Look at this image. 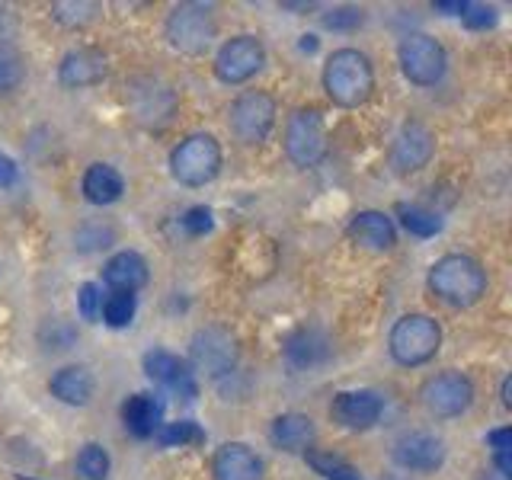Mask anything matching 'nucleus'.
<instances>
[{"mask_svg":"<svg viewBox=\"0 0 512 480\" xmlns=\"http://www.w3.org/2000/svg\"><path fill=\"white\" fill-rule=\"evenodd\" d=\"M429 288L432 295L445 304H455V308H471L487 292V272L480 269L477 260L471 256H442L439 263H432L429 269Z\"/></svg>","mask_w":512,"mask_h":480,"instance_id":"f257e3e1","label":"nucleus"},{"mask_svg":"<svg viewBox=\"0 0 512 480\" xmlns=\"http://www.w3.org/2000/svg\"><path fill=\"white\" fill-rule=\"evenodd\" d=\"M324 90L336 106H362L375 90V71L372 61H368L356 48H340L327 58L324 68Z\"/></svg>","mask_w":512,"mask_h":480,"instance_id":"f03ea898","label":"nucleus"},{"mask_svg":"<svg viewBox=\"0 0 512 480\" xmlns=\"http://www.w3.org/2000/svg\"><path fill=\"white\" fill-rule=\"evenodd\" d=\"M442 330L426 314H407L400 317L391 330V356L400 365H423L439 352Z\"/></svg>","mask_w":512,"mask_h":480,"instance_id":"7ed1b4c3","label":"nucleus"},{"mask_svg":"<svg viewBox=\"0 0 512 480\" xmlns=\"http://www.w3.org/2000/svg\"><path fill=\"white\" fill-rule=\"evenodd\" d=\"M170 170L183 186H205L221 170V148L212 135H189L170 154Z\"/></svg>","mask_w":512,"mask_h":480,"instance_id":"20e7f679","label":"nucleus"},{"mask_svg":"<svg viewBox=\"0 0 512 480\" xmlns=\"http://www.w3.org/2000/svg\"><path fill=\"white\" fill-rule=\"evenodd\" d=\"M400 71L416 87H432L439 84L445 77L448 68V58H445V48L426 36V32H413L404 42H400Z\"/></svg>","mask_w":512,"mask_h":480,"instance_id":"39448f33","label":"nucleus"},{"mask_svg":"<svg viewBox=\"0 0 512 480\" xmlns=\"http://www.w3.org/2000/svg\"><path fill=\"white\" fill-rule=\"evenodd\" d=\"M167 39L176 52L202 55L215 39V16L202 4H180L167 16Z\"/></svg>","mask_w":512,"mask_h":480,"instance_id":"423d86ee","label":"nucleus"},{"mask_svg":"<svg viewBox=\"0 0 512 480\" xmlns=\"http://www.w3.org/2000/svg\"><path fill=\"white\" fill-rule=\"evenodd\" d=\"M228 122H231V132L237 135V141L263 144L272 132V125H276V103H272L269 93L247 90L231 103Z\"/></svg>","mask_w":512,"mask_h":480,"instance_id":"0eeeda50","label":"nucleus"},{"mask_svg":"<svg viewBox=\"0 0 512 480\" xmlns=\"http://www.w3.org/2000/svg\"><path fill=\"white\" fill-rule=\"evenodd\" d=\"M285 151L298 167H317L327 154V128L317 109H298L285 128Z\"/></svg>","mask_w":512,"mask_h":480,"instance_id":"6e6552de","label":"nucleus"},{"mask_svg":"<svg viewBox=\"0 0 512 480\" xmlns=\"http://www.w3.org/2000/svg\"><path fill=\"white\" fill-rule=\"evenodd\" d=\"M192 365L205 372L208 378H224L234 372L237 365V340L221 327H205L192 336L189 343Z\"/></svg>","mask_w":512,"mask_h":480,"instance_id":"1a4fd4ad","label":"nucleus"},{"mask_svg":"<svg viewBox=\"0 0 512 480\" xmlns=\"http://www.w3.org/2000/svg\"><path fill=\"white\" fill-rule=\"evenodd\" d=\"M420 397H423V404L432 416L452 420V416H461L474 404V384L461 372H442V375L429 378L423 384Z\"/></svg>","mask_w":512,"mask_h":480,"instance_id":"9d476101","label":"nucleus"},{"mask_svg":"<svg viewBox=\"0 0 512 480\" xmlns=\"http://www.w3.org/2000/svg\"><path fill=\"white\" fill-rule=\"evenodd\" d=\"M266 64V48L256 36H234L221 45L215 58V74L224 84H244Z\"/></svg>","mask_w":512,"mask_h":480,"instance_id":"9b49d317","label":"nucleus"},{"mask_svg":"<svg viewBox=\"0 0 512 480\" xmlns=\"http://www.w3.org/2000/svg\"><path fill=\"white\" fill-rule=\"evenodd\" d=\"M128 103H132V112L135 119L151 125V128H160L167 125L173 109H176V100L170 87L157 84L151 77H141V80H132V87H128Z\"/></svg>","mask_w":512,"mask_h":480,"instance_id":"f8f14e48","label":"nucleus"},{"mask_svg":"<svg viewBox=\"0 0 512 480\" xmlns=\"http://www.w3.org/2000/svg\"><path fill=\"white\" fill-rule=\"evenodd\" d=\"M381 410H384L381 394L359 388V391L336 394L333 407H330V416L340 426H346V429H372L381 420Z\"/></svg>","mask_w":512,"mask_h":480,"instance_id":"ddd939ff","label":"nucleus"},{"mask_svg":"<svg viewBox=\"0 0 512 480\" xmlns=\"http://www.w3.org/2000/svg\"><path fill=\"white\" fill-rule=\"evenodd\" d=\"M394 461L404 471H436L445 461V442L432 432H410L394 445Z\"/></svg>","mask_w":512,"mask_h":480,"instance_id":"4468645a","label":"nucleus"},{"mask_svg":"<svg viewBox=\"0 0 512 480\" xmlns=\"http://www.w3.org/2000/svg\"><path fill=\"white\" fill-rule=\"evenodd\" d=\"M432 148H436V141H432V132L420 122H407L400 128V135L394 141V154H391V164L397 173H416L429 164L432 157Z\"/></svg>","mask_w":512,"mask_h":480,"instance_id":"2eb2a0df","label":"nucleus"},{"mask_svg":"<svg viewBox=\"0 0 512 480\" xmlns=\"http://www.w3.org/2000/svg\"><path fill=\"white\" fill-rule=\"evenodd\" d=\"M144 372H148L151 381L164 384V388L176 391L180 397H196V391H199L189 365L167 349H151L148 356H144Z\"/></svg>","mask_w":512,"mask_h":480,"instance_id":"dca6fc26","label":"nucleus"},{"mask_svg":"<svg viewBox=\"0 0 512 480\" xmlns=\"http://www.w3.org/2000/svg\"><path fill=\"white\" fill-rule=\"evenodd\" d=\"M212 471H215V480H260L263 461L250 452V445L228 442L215 452Z\"/></svg>","mask_w":512,"mask_h":480,"instance_id":"f3484780","label":"nucleus"},{"mask_svg":"<svg viewBox=\"0 0 512 480\" xmlns=\"http://www.w3.org/2000/svg\"><path fill=\"white\" fill-rule=\"evenodd\" d=\"M58 77L64 87H74V90L93 87L106 77V58L100 52H93V48H74V52L61 58Z\"/></svg>","mask_w":512,"mask_h":480,"instance_id":"a211bd4d","label":"nucleus"},{"mask_svg":"<svg viewBox=\"0 0 512 480\" xmlns=\"http://www.w3.org/2000/svg\"><path fill=\"white\" fill-rule=\"evenodd\" d=\"M122 423L135 439H151L164 426V404L154 394H132L122 404Z\"/></svg>","mask_w":512,"mask_h":480,"instance_id":"6ab92c4d","label":"nucleus"},{"mask_svg":"<svg viewBox=\"0 0 512 480\" xmlns=\"http://www.w3.org/2000/svg\"><path fill=\"white\" fill-rule=\"evenodd\" d=\"M103 282L112 292H138V288L148 282V263L141 260L135 250H122L103 266Z\"/></svg>","mask_w":512,"mask_h":480,"instance_id":"aec40b11","label":"nucleus"},{"mask_svg":"<svg viewBox=\"0 0 512 480\" xmlns=\"http://www.w3.org/2000/svg\"><path fill=\"white\" fill-rule=\"evenodd\" d=\"M285 359L292 368H314L330 359V343L320 330L301 327L285 340Z\"/></svg>","mask_w":512,"mask_h":480,"instance_id":"412c9836","label":"nucleus"},{"mask_svg":"<svg viewBox=\"0 0 512 480\" xmlns=\"http://www.w3.org/2000/svg\"><path fill=\"white\" fill-rule=\"evenodd\" d=\"M48 391L68 407H87L93 397V375L84 365H64L61 372H55L52 381H48Z\"/></svg>","mask_w":512,"mask_h":480,"instance_id":"4be33fe9","label":"nucleus"},{"mask_svg":"<svg viewBox=\"0 0 512 480\" xmlns=\"http://www.w3.org/2000/svg\"><path fill=\"white\" fill-rule=\"evenodd\" d=\"M314 420L304 413H282L272 420L269 436L276 442L282 452H308L314 442Z\"/></svg>","mask_w":512,"mask_h":480,"instance_id":"5701e85b","label":"nucleus"},{"mask_svg":"<svg viewBox=\"0 0 512 480\" xmlns=\"http://www.w3.org/2000/svg\"><path fill=\"white\" fill-rule=\"evenodd\" d=\"M349 234L368 250H391L397 244V231L384 212H359L349 224Z\"/></svg>","mask_w":512,"mask_h":480,"instance_id":"b1692460","label":"nucleus"},{"mask_svg":"<svg viewBox=\"0 0 512 480\" xmlns=\"http://www.w3.org/2000/svg\"><path fill=\"white\" fill-rule=\"evenodd\" d=\"M125 192V180L116 167L109 164H93L87 173H84V196L87 202L93 205H112L119 202Z\"/></svg>","mask_w":512,"mask_h":480,"instance_id":"393cba45","label":"nucleus"},{"mask_svg":"<svg viewBox=\"0 0 512 480\" xmlns=\"http://www.w3.org/2000/svg\"><path fill=\"white\" fill-rule=\"evenodd\" d=\"M304 458H308L311 468L320 477H327V480H365L359 474V468H352L346 458L333 455V452H317V448H308V452H304Z\"/></svg>","mask_w":512,"mask_h":480,"instance_id":"a878e982","label":"nucleus"},{"mask_svg":"<svg viewBox=\"0 0 512 480\" xmlns=\"http://www.w3.org/2000/svg\"><path fill=\"white\" fill-rule=\"evenodd\" d=\"M74 468H77V477L80 480H106L109 477V455H106V448L103 445H84L80 448V455L74 461Z\"/></svg>","mask_w":512,"mask_h":480,"instance_id":"bb28decb","label":"nucleus"},{"mask_svg":"<svg viewBox=\"0 0 512 480\" xmlns=\"http://www.w3.org/2000/svg\"><path fill=\"white\" fill-rule=\"evenodd\" d=\"M397 215L404 221V228L416 237H432L442 231V221L420 205H397Z\"/></svg>","mask_w":512,"mask_h":480,"instance_id":"cd10ccee","label":"nucleus"},{"mask_svg":"<svg viewBox=\"0 0 512 480\" xmlns=\"http://www.w3.org/2000/svg\"><path fill=\"white\" fill-rule=\"evenodd\" d=\"M103 320L109 327H128L132 324V317H135V295L132 292H112L106 295L103 301V308H100Z\"/></svg>","mask_w":512,"mask_h":480,"instance_id":"c85d7f7f","label":"nucleus"},{"mask_svg":"<svg viewBox=\"0 0 512 480\" xmlns=\"http://www.w3.org/2000/svg\"><path fill=\"white\" fill-rule=\"evenodd\" d=\"M157 442L167 445V448H176V445H199L205 442V432L192 423V420H180V423H167L157 429Z\"/></svg>","mask_w":512,"mask_h":480,"instance_id":"c756f323","label":"nucleus"},{"mask_svg":"<svg viewBox=\"0 0 512 480\" xmlns=\"http://www.w3.org/2000/svg\"><path fill=\"white\" fill-rule=\"evenodd\" d=\"M23 84V61L13 48L0 45V93H13Z\"/></svg>","mask_w":512,"mask_h":480,"instance_id":"7c9ffc66","label":"nucleus"},{"mask_svg":"<svg viewBox=\"0 0 512 480\" xmlns=\"http://www.w3.org/2000/svg\"><path fill=\"white\" fill-rule=\"evenodd\" d=\"M490 445H493V455H496V468H500V477L506 480L512 474V458H509V448H512V432L509 429H496L490 432Z\"/></svg>","mask_w":512,"mask_h":480,"instance_id":"2f4dec72","label":"nucleus"},{"mask_svg":"<svg viewBox=\"0 0 512 480\" xmlns=\"http://www.w3.org/2000/svg\"><path fill=\"white\" fill-rule=\"evenodd\" d=\"M93 10H96L93 4H55L52 16L64 26H84L93 20Z\"/></svg>","mask_w":512,"mask_h":480,"instance_id":"473e14b6","label":"nucleus"},{"mask_svg":"<svg viewBox=\"0 0 512 480\" xmlns=\"http://www.w3.org/2000/svg\"><path fill=\"white\" fill-rule=\"evenodd\" d=\"M77 308H80V317H84V320H96V317H100V308H103L100 285H96V282H84V285H80Z\"/></svg>","mask_w":512,"mask_h":480,"instance_id":"72a5a7b5","label":"nucleus"},{"mask_svg":"<svg viewBox=\"0 0 512 480\" xmlns=\"http://www.w3.org/2000/svg\"><path fill=\"white\" fill-rule=\"evenodd\" d=\"M362 20H365V13H362L359 7H340V10L324 13V26H327V29H340V32L359 29Z\"/></svg>","mask_w":512,"mask_h":480,"instance_id":"f704fd0d","label":"nucleus"},{"mask_svg":"<svg viewBox=\"0 0 512 480\" xmlns=\"http://www.w3.org/2000/svg\"><path fill=\"white\" fill-rule=\"evenodd\" d=\"M183 231L192 234V237H199L205 231H212V212H208L205 205H196V208H189V212L183 215Z\"/></svg>","mask_w":512,"mask_h":480,"instance_id":"c9c22d12","label":"nucleus"},{"mask_svg":"<svg viewBox=\"0 0 512 480\" xmlns=\"http://www.w3.org/2000/svg\"><path fill=\"white\" fill-rule=\"evenodd\" d=\"M109 240H112V231L109 228H84V231H77V247L80 250H100V247H109Z\"/></svg>","mask_w":512,"mask_h":480,"instance_id":"e433bc0d","label":"nucleus"},{"mask_svg":"<svg viewBox=\"0 0 512 480\" xmlns=\"http://www.w3.org/2000/svg\"><path fill=\"white\" fill-rule=\"evenodd\" d=\"M464 23H468L471 29H487L496 23V10L493 7H484V4H468V10L461 13Z\"/></svg>","mask_w":512,"mask_h":480,"instance_id":"4c0bfd02","label":"nucleus"},{"mask_svg":"<svg viewBox=\"0 0 512 480\" xmlns=\"http://www.w3.org/2000/svg\"><path fill=\"white\" fill-rule=\"evenodd\" d=\"M13 183H16V164L7 154H0V186H13Z\"/></svg>","mask_w":512,"mask_h":480,"instance_id":"58836bf2","label":"nucleus"},{"mask_svg":"<svg viewBox=\"0 0 512 480\" xmlns=\"http://www.w3.org/2000/svg\"><path fill=\"white\" fill-rule=\"evenodd\" d=\"M436 10H442V13H464V10H468V4H461V0H439V4H436Z\"/></svg>","mask_w":512,"mask_h":480,"instance_id":"ea45409f","label":"nucleus"},{"mask_svg":"<svg viewBox=\"0 0 512 480\" xmlns=\"http://www.w3.org/2000/svg\"><path fill=\"white\" fill-rule=\"evenodd\" d=\"M314 48H317L314 36H301V52H314Z\"/></svg>","mask_w":512,"mask_h":480,"instance_id":"a19ab883","label":"nucleus"},{"mask_svg":"<svg viewBox=\"0 0 512 480\" xmlns=\"http://www.w3.org/2000/svg\"><path fill=\"white\" fill-rule=\"evenodd\" d=\"M503 404H506V407L512 404V397H509V378L503 381Z\"/></svg>","mask_w":512,"mask_h":480,"instance_id":"79ce46f5","label":"nucleus"},{"mask_svg":"<svg viewBox=\"0 0 512 480\" xmlns=\"http://www.w3.org/2000/svg\"><path fill=\"white\" fill-rule=\"evenodd\" d=\"M20 480H29V477H20Z\"/></svg>","mask_w":512,"mask_h":480,"instance_id":"37998d69","label":"nucleus"}]
</instances>
